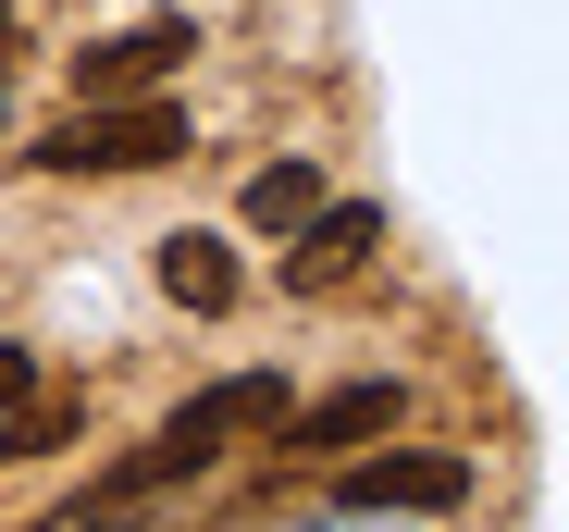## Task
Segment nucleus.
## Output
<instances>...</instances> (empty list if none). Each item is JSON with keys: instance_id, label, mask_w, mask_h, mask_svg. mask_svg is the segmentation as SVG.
<instances>
[{"instance_id": "1", "label": "nucleus", "mask_w": 569, "mask_h": 532, "mask_svg": "<svg viewBox=\"0 0 569 532\" xmlns=\"http://www.w3.org/2000/svg\"><path fill=\"white\" fill-rule=\"evenodd\" d=\"M284 409H298V397H284V372H223V384H199L186 409H161V433H149V446H137L100 495H87V508H149V495H173V483H199L223 446L272 433Z\"/></svg>"}, {"instance_id": "2", "label": "nucleus", "mask_w": 569, "mask_h": 532, "mask_svg": "<svg viewBox=\"0 0 569 532\" xmlns=\"http://www.w3.org/2000/svg\"><path fill=\"white\" fill-rule=\"evenodd\" d=\"M26 161L38 173H161V161H186V112L173 100H74Z\"/></svg>"}, {"instance_id": "3", "label": "nucleus", "mask_w": 569, "mask_h": 532, "mask_svg": "<svg viewBox=\"0 0 569 532\" xmlns=\"http://www.w3.org/2000/svg\"><path fill=\"white\" fill-rule=\"evenodd\" d=\"M397 421H409V384L397 372H359V384H335L310 409H284L272 433H284V459H359V446H385Z\"/></svg>"}, {"instance_id": "4", "label": "nucleus", "mask_w": 569, "mask_h": 532, "mask_svg": "<svg viewBox=\"0 0 569 532\" xmlns=\"http://www.w3.org/2000/svg\"><path fill=\"white\" fill-rule=\"evenodd\" d=\"M186 50H199L186 13H149V26H124V38H87V50H74V100H149Z\"/></svg>"}, {"instance_id": "5", "label": "nucleus", "mask_w": 569, "mask_h": 532, "mask_svg": "<svg viewBox=\"0 0 569 532\" xmlns=\"http://www.w3.org/2000/svg\"><path fill=\"white\" fill-rule=\"evenodd\" d=\"M335 495L347 508H458L470 495V459H446V446H371V459H347Z\"/></svg>"}, {"instance_id": "6", "label": "nucleus", "mask_w": 569, "mask_h": 532, "mask_svg": "<svg viewBox=\"0 0 569 532\" xmlns=\"http://www.w3.org/2000/svg\"><path fill=\"white\" fill-rule=\"evenodd\" d=\"M371 235H385V199H322L298 235H284V285H347L371 260Z\"/></svg>"}, {"instance_id": "7", "label": "nucleus", "mask_w": 569, "mask_h": 532, "mask_svg": "<svg viewBox=\"0 0 569 532\" xmlns=\"http://www.w3.org/2000/svg\"><path fill=\"white\" fill-rule=\"evenodd\" d=\"M161 298H173V310H199V322H223V310L248 298V273H236V248H223V235H161Z\"/></svg>"}, {"instance_id": "8", "label": "nucleus", "mask_w": 569, "mask_h": 532, "mask_svg": "<svg viewBox=\"0 0 569 532\" xmlns=\"http://www.w3.org/2000/svg\"><path fill=\"white\" fill-rule=\"evenodd\" d=\"M310 211H322V161L284 149V161H260V173H248V223H260V235H298Z\"/></svg>"}, {"instance_id": "9", "label": "nucleus", "mask_w": 569, "mask_h": 532, "mask_svg": "<svg viewBox=\"0 0 569 532\" xmlns=\"http://www.w3.org/2000/svg\"><path fill=\"white\" fill-rule=\"evenodd\" d=\"M50 446H74V409H13V421H0V459H50Z\"/></svg>"}, {"instance_id": "10", "label": "nucleus", "mask_w": 569, "mask_h": 532, "mask_svg": "<svg viewBox=\"0 0 569 532\" xmlns=\"http://www.w3.org/2000/svg\"><path fill=\"white\" fill-rule=\"evenodd\" d=\"M26 397H38V360H26V347H0V421H13Z\"/></svg>"}]
</instances>
